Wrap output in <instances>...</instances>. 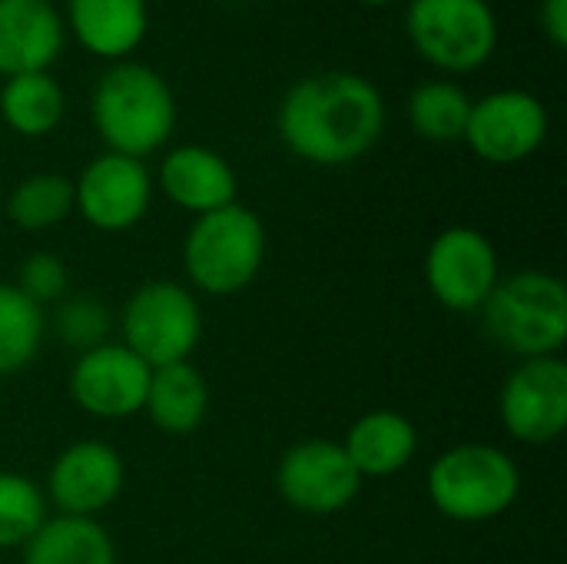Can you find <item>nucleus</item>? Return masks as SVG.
I'll return each instance as SVG.
<instances>
[{
    "instance_id": "f257e3e1",
    "label": "nucleus",
    "mask_w": 567,
    "mask_h": 564,
    "mask_svg": "<svg viewBox=\"0 0 567 564\" xmlns=\"http://www.w3.org/2000/svg\"><path fill=\"white\" fill-rule=\"evenodd\" d=\"M385 126L375 83L349 70H326L289 86L279 106V136L306 163L346 166L365 156Z\"/></svg>"
},
{
    "instance_id": "cd10ccee",
    "label": "nucleus",
    "mask_w": 567,
    "mask_h": 564,
    "mask_svg": "<svg viewBox=\"0 0 567 564\" xmlns=\"http://www.w3.org/2000/svg\"><path fill=\"white\" fill-rule=\"evenodd\" d=\"M542 30L555 47H567V0H542Z\"/></svg>"
},
{
    "instance_id": "39448f33",
    "label": "nucleus",
    "mask_w": 567,
    "mask_h": 564,
    "mask_svg": "<svg viewBox=\"0 0 567 564\" xmlns=\"http://www.w3.org/2000/svg\"><path fill=\"white\" fill-rule=\"evenodd\" d=\"M522 492V472L495 445H455L429 469L432 505L455 522H488L505 515Z\"/></svg>"
},
{
    "instance_id": "f8f14e48",
    "label": "nucleus",
    "mask_w": 567,
    "mask_h": 564,
    "mask_svg": "<svg viewBox=\"0 0 567 564\" xmlns=\"http://www.w3.org/2000/svg\"><path fill=\"white\" fill-rule=\"evenodd\" d=\"M153 196V180L143 160L103 153L73 183V209L103 233H123L136 226Z\"/></svg>"
},
{
    "instance_id": "6e6552de",
    "label": "nucleus",
    "mask_w": 567,
    "mask_h": 564,
    "mask_svg": "<svg viewBox=\"0 0 567 564\" xmlns=\"http://www.w3.org/2000/svg\"><path fill=\"white\" fill-rule=\"evenodd\" d=\"M429 293L455 312H475L498 286V253L492 239L472 226L439 233L425 253Z\"/></svg>"
},
{
    "instance_id": "412c9836",
    "label": "nucleus",
    "mask_w": 567,
    "mask_h": 564,
    "mask_svg": "<svg viewBox=\"0 0 567 564\" xmlns=\"http://www.w3.org/2000/svg\"><path fill=\"white\" fill-rule=\"evenodd\" d=\"M0 116L20 136H43L63 120V90L47 70L7 76L0 90Z\"/></svg>"
},
{
    "instance_id": "dca6fc26",
    "label": "nucleus",
    "mask_w": 567,
    "mask_h": 564,
    "mask_svg": "<svg viewBox=\"0 0 567 564\" xmlns=\"http://www.w3.org/2000/svg\"><path fill=\"white\" fill-rule=\"evenodd\" d=\"M159 186L179 209H189L196 216L236 203L239 189L233 166L209 146L169 150V156L159 166Z\"/></svg>"
},
{
    "instance_id": "4468645a",
    "label": "nucleus",
    "mask_w": 567,
    "mask_h": 564,
    "mask_svg": "<svg viewBox=\"0 0 567 564\" xmlns=\"http://www.w3.org/2000/svg\"><path fill=\"white\" fill-rule=\"evenodd\" d=\"M50 499L63 515L93 519L123 492V459L113 445L86 439L63 449L47 479Z\"/></svg>"
},
{
    "instance_id": "aec40b11",
    "label": "nucleus",
    "mask_w": 567,
    "mask_h": 564,
    "mask_svg": "<svg viewBox=\"0 0 567 564\" xmlns=\"http://www.w3.org/2000/svg\"><path fill=\"white\" fill-rule=\"evenodd\" d=\"M23 564H116V552L96 519L60 515L23 545Z\"/></svg>"
},
{
    "instance_id": "2eb2a0df",
    "label": "nucleus",
    "mask_w": 567,
    "mask_h": 564,
    "mask_svg": "<svg viewBox=\"0 0 567 564\" xmlns=\"http://www.w3.org/2000/svg\"><path fill=\"white\" fill-rule=\"evenodd\" d=\"M63 47V20L50 0H0V76L43 73Z\"/></svg>"
},
{
    "instance_id": "f3484780",
    "label": "nucleus",
    "mask_w": 567,
    "mask_h": 564,
    "mask_svg": "<svg viewBox=\"0 0 567 564\" xmlns=\"http://www.w3.org/2000/svg\"><path fill=\"white\" fill-rule=\"evenodd\" d=\"M66 20L73 37L106 60L133 53L150 27L146 0H66Z\"/></svg>"
},
{
    "instance_id": "393cba45",
    "label": "nucleus",
    "mask_w": 567,
    "mask_h": 564,
    "mask_svg": "<svg viewBox=\"0 0 567 564\" xmlns=\"http://www.w3.org/2000/svg\"><path fill=\"white\" fill-rule=\"evenodd\" d=\"M47 522L40 489L17 472H0V548L27 545Z\"/></svg>"
},
{
    "instance_id": "a211bd4d",
    "label": "nucleus",
    "mask_w": 567,
    "mask_h": 564,
    "mask_svg": "<svg viewBox=\"0 0 567 564\" xmlns=\"http://www.w3.org/2000/svg\"><path fill=\"white\" fill-rule=\"evenodd\" d=\"M359 479H385L412 462L419 452V432L402 412H369L362 416L342 442Z\"/></svg>"
},
{
    "instance_id": "b1692460",
    "label": "nucleus",
    "mask_w": 567,
    "mask_h": 564,
    "mask_svg": "<svg viewBox=\"0 0 567 564\" xmlns=\"http://www.w3.org/2000/svg\"><path fill=\"white\" fill-rule=\"evenodd\" d=\"M43 326V309L17 286L0 283V376L20 372L40 352Z\"/></svg>"
},
{
    "instance_id": "9d476101",
    "label": "nucleus",
    "mask_w": 567,
    "mask_h": 564,
    "mask_svg": "<svg viewBox=\"0 0 567 564\" xmlns=\"http://www.w3.org/2000/svg\"><path fill=\"white\" fill-rule=\"evenodd\" d=\"M548 136V110L528 90H495L472 103L465 136L475 156L495 166H512L542 150Z\"/></svg>"
},
{
    "instance_id": "9b49d317",
    "label": "nucleus",
    "mask_w": 567,
    "mask_h": 564,
    "mask_svg": "<svg viewBox=\"0 0 567 564\" xmlns=\"http://www.w3.org/2000/svg\"><path fill=\"white\" fill-rule=\"evenodd\" d=\"M502 425L512 439L545 445L567 425V366L558 356L525 359L502 386Z\"/></svg>"
},
{
    "instance_id": "5701e85b",
    "label": "nucleus",
    "mask_w": 567,
    "mask_h": 564,
    "mask_svg": "<svg viewBox=\"0 0 567 564\" xmlns=\"http://www.w3.org/2000/svg\"><path fill=\"white\" fill-rule=\"evenodd\" d=\"M73 213V183L60 173H37L17 183L7 199V216L13 226L37 233L63 223Z\"/></svg>"
},
{
    "instance_id": "bb28decb",
    "label": "nucleus",
    "mask_w": 567,
    "mask_h": 564,
    "mask_svg": "<svg viewBox=\"0 0 567 564\" xmlns=\"http://www.w3.org/2000/svg\"><path fill=\"white\" fill-rule=\"evenodd\" d=\"M33 306L60 302L66 293V266L53 253H33L20 266V286H17Z\"/></svg>"
},
{
    "instance_id": "0eeeda50",
    "label": "nucleus",
    "mask_w": 567,
    "mask_h": 564,
    "mask_svg": "<svg viewBox=\"0 0 567 564\" xmlns=\"http://www.w3.org/2000/svg\"><path fill=\"white\" fill-rule=\"evenodd\" d=\"M405 27L415 50L452 73L478 70L498 43V20L488 0H412Z\"/></svg>"
},
{
    "instance_id": "c85d7f7f",
    "label": "nucleus",
    "mask_w": 567,
    "mask_h": 564,
    "mask_svg": "<svg viewBox=\"0 0 567 564\" xmlns=\"http://www.w3.org/2000/svg\"><path fill=\"white\" fill-rule=\"evenodd\" d=\"M362 3H372V7H382V3H392V0H362Z\"/></svg>"
},
{
    "instance_id": "423d86ee",
    "label": "nucleus",
    "mask_w": 567,
    "mask_h": 564,
    "mask_svg": "<svg viewBox=\"0 0 567 564\" xmlns=\"http://www.w3.org/2000/svg\"><path fill=\"white\" fill-rule=\"evenodd\" d=\"M123 346L150 369L189 362L203 336V312L189 289L176 283L140 286L120 316Z\"/></svg>"
},
{
    "instance_id": "a878e982",
    "label": "nucleus",
    "mask_w": 567,
    "mask_h": 564,
    "mask_svg": "<svg viewBox=\"0 0 567 564\" xmlns=\"http://www.w3.org/2000/svg\"><path fill=\"white\" fill-rule=\"evenodd\" d=\"M53 332L60 342H66L70 349H76L80 356L106 346L110 336V309L96 299V296H70L60 299L56 312H53Z\"/></svg>"
},
{
    "instance_id": "1a4fd4ad",
    "label": "nucleus",
    "mask_w": 567,
    "mask_h": 564,
    "mask_svg": "<svg viewBox=\"0 0 567 564\" xmlns=\"http://www.w3.org/2000/svg\"><path fill=\"white\" fill-rule=\"evenodd\" d=\"M276 489L296 512L336 515L352 505L362 489V479L352 469L342 442L309 439L286 449L276 469Z\"/></svg>"
},
{
    "instance_id": "20e7f679",
    "label": "nucleus",
    "mask_w": 567,
    "mask_h": 564,
    "mask_svg": "<svg viewBox=\"0 0 567 564\" xmlns=\"http://www.w3.org/2000/svg\"><path fill=\"white\" fill-rule=\"evenodd\" d=\"M262 259L266 226L239 203L196 216L183 243L186 276L206 296H233L246 289L259 276Z\"/></svg>"
},
{
    "instance_id": "6ab92c4d",
    "label": "nucleus",
    "mask_w": 567,
    "mask_h": 564,
    "mask_svg": "<svg viewBox=\"0 0 567 564\" xmlns=\"http://www.w3.org/2000/svg\"><path fill=\"white\" fill-rule=\"evenodd\" d=\"M146 416L166 435H193L209 412V386L193 362H173L150 372Z\"/></svg>"
},
{
    "instance_id": "f03ea898",
    "label": "nucleus",
    "mask_w": 567,
    "mask_h": 564,
    "mask_svg": "<svg viewBox=\"0 0 567 564\" xmlns=\"http://www.w3.org/2000/svg\"><path fill=\"white\" fill-rule=\"evenodd\" d=\"M93 123L110 153L143 160L156 153L176 126L173 90L146 63H116L93 90Z\"/></svg>"
},
{
    "instance_id": "7ed1b4c3",
    "label": "nucleus",
    "mask_w": 567,
    "mask_h": 564,
    "mask_svg": "<svg viewBox=\"0 0 567 564\" xmlns=\"http://www.w3.org/2000/svg\"><path fill=\"white\" fill-rule=\"evenodd\" d=\"M485 332L522 359L558 356L567 339L565 283L542 269H522L498 279L482 306Z\"/></svg>"
},
{
    "instance_id": "4be33fe9",
    "label": "nucleus",
    "mask_w": 567,
    "mask_h": 564,
    "mask_svg": "<svg viewBox=\"0 0 567 564\" xmlns=\"http://www.w3.org/2000/svg\"><path fill=\"white\" fill-rule=\"evenodd\" d=\"M472 100L449 80H425L409 96V123L432 143H455L465 136Z\"/></svg>"
},
{
    "instance_id": "ddd939ff",
    "label": "nucleus",
    "mask_w": 567,
    "mask_h": 564,
    "mask_svg": "<svg viewBox=\"0 0 567 564\" xmlns=\"http://www.w3.org/2000/svg\"><path fill=\"white\" fill-rule=\"evenodd\" d=\"M150 366L140 362L126 346H96L83 352L70 372L73 402L96 419H126L143 412Z\"/></svg>"
}]
</instances>
